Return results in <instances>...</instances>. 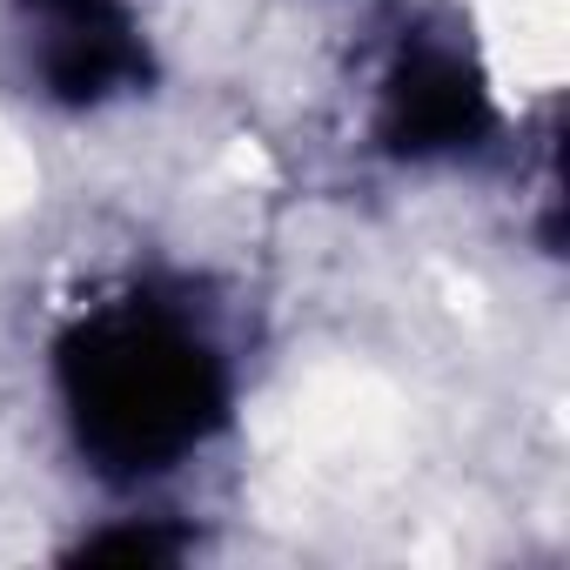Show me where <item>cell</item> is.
<instances>
[{"instance_id":"1","label":"cell","mask_w":570,"mask_h":570,"mask_svg":"<svg viewBox=\"0 0 570 570\" xmlns=\"http://www.w3.org/2000/svg\"><path fill=\"white\" fill-rule=\"evenodd\" d=\"M68 403L108 470L148 476L202 443L222 410V376L181 323L115 316L68 350Z\"/></svg>"},{"instance_id":"2","label":"cell","mask_w":570,"mask_h":570,"mask_svg":"<svg viewBox=\"0 0 570 570\" xmlns=\"http://www.w3.org/2000/svg\"><path fill=\"white\" fill-rule=\"evenodd\" d=\"M490 128V101L476 88V75L443 55V48H423L396 68L390 81V101H383V135L410 155H443V148H470L476 135Z\"/></svg>"}]
</instances>
